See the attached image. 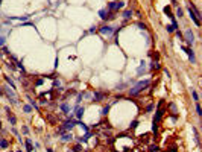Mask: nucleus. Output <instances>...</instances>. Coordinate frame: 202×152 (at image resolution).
Here are the masks:
<instances>
[{"mask_svg": "<svg viewBox=\"0 0 202 152\" xmlns=\"http://www.w3.org/2000/svg\"><path fill=\"white\" fill-rule=\"evenodd\" d=\"M137 123H138L137 120H135V122H132V125H131V128H135V126H137Z\"/></svg>", "mask_w": 202, "mask_h": 152, "instance_id": "bb28decb", "label": "nucleus"}, {"mask_svg": "<svg viewBox=\"0 0 202 152\" xmlns=\"http://www.w3.org/2000/svg\"><path fill=\"white\" fill-rule=\"evenodd\" d=\"M56 131H58V132H64V131H65V128H64V126H59V128H58Z\"/></svg>", "mask_w": 202, "mask_h": 152, "instance_id": "393cba45", "label": "nucleus"}, {"mask_svg": "<svg viewBox=\"0 0 202 152\" xmlns=\"http://www.w3.org/2000/svg\"><path fill=\"white\" fill-rule=\"evenodd\" d=\"M73 126H75V122H67V123H65V126H64V128H65V129H72Z\"/></svg>", "mask_w": 202, "mask_h": 152, "instance_id": "ddd939ff", "label": "nucleus"}, {"mask_svg": "<svg viewBox=\"0 0 202 152\" xmlns=\"http://www.w3.org/2000/svg\"><path fill=\"white\" fill-rule=\"evenodd\" d=\"M196 111H197V116H202V110H201L199 102H196Z\"/></svg>", "mask_w": 202, "mask_h": 152, "instance_id": "dca6fc26", "label": "nucleus"}, {"mask_svg": "<svg viewBox=\"0 0 202 152\" xmlns=\"http://www.w3.org/2000/svg\"><path fill=\"white\" fill-rule=\"evenodd\" d=\"M164 12H166V14H167L170 18H173V15H172V12H170V8H167V6H166V8H164Z\"/></svg>", "mask_w": 202, "mask_h": 152, "instance_id": "a211bd4d", "label": "nucleus"}, {"mask_svg": "<svg viewBox=\"0 0 202 152\" xmlns=\"http://www.w3.org/2000/svg\"><path fill=\"white\" fill-rule=\"evenodd\" d=\"M2 94H3V88H0V96H2Z\"/></svg>", "mask_w": 202, "mask_h": 152, "instance_id": "c85d7f7f", "label": "nucleus"}, {"mask_svg": "<svg viewBox=\"0 0 202 152\" xmlns=\"http://www.w3.org/2000/svg\"><path fill=\"white\" fill-rule=\"evenodd\" d=\"M0 126H2V122H0Z\"/></svg>", "mask_w": 202, "mask_h": 152, "instance_id": "2f4dec72", "label": "nucleus"}, {"mask_svg": "<svg viewBox=\"0 0 202 152\" xmlns=\"http://www.w3.org/2000/svg\"><path fill=\"white\" fill-rule=\"evenodd\" d=\"M24 111H26V113H31V111H32V108H31L29 105H26V106H24Z\"/></svg>", "mask_w": 202, "mask_h": 152, "instance_id": "5701e85b", "label": "nucleus"}, {"mask_svg": "<svg viewBox=\"0 0 202 152\" xmlns=\"http://www.w3.org/2000/svg\"><path fill=\"white\" fill-rule=\"evenodd\" d=\"M82 116H84V106H82V108H81V106H78V108H76V117L81 119Z\"/></svg>", "mask_w": 202, "mask_h": 152, "instance_id": "1a4fd4ad", "label": "nucleus"}, {"mask_svg": "<svg viewBox=\"0 0 202 152\" xmlns=\"http://www.w3.org/2000/svg\"><path fill=\"white\" fill-rule=\"evenodd\" d=\"M0 146H2L3 149H6V147H9V143H8L5 138H0Z\"/></svg>", "mask_w": 202, "mask_h": 152, "instance_id": "f8f14e48", "label": "nucleus"}, {"mask_svg": "<svg viewBox=\"0 0 202 152\" xmlns=\"http://www.w3.org/2000/svg\"><path fill=\"white\" fill-rule=\"evenodd\" d=\"M0 5H2V0H0Z\"/></svg>", "mask_w": 202, "mask_h": 152, "instance_id": "7c9ffc66", "label": "nucleus"}, {"mask_svg": "<svg viewBox=\"0 0 202 152\" xmlns=\"http://www.w3.org/2000/svg\"><path fill=\"white\" fill-rule=\"evenodd\" d=\"M169 152H176V147H170V151Z\"/></svg>", "mask_w": 202, "mask_h": 152, "instance_id": "cd10ccee", "label": "nucleus"}, {"mask_svg": "<svg viewBox=\"0 0 202 152\" xmlns=\"http://www.w3.org/2000/svg\"><path fill=\"white\" fill-rule=\"evenodd\" d=\"M123 15H125V18H131V17H132V11H125Z\"/></svg>", "mask_w": 202, "mask_h": 152, "instance_id": "2eb2a0df", "label": "nucleus"}, {"mask_svg": "<svg viewBox=\"0 0 202 152\" xmlns=\"http://www.w3.org/2000/svg\"><path fill=\"white\" fill-rule=\"evenodd\" d=\"M6 82H8V84H9V85H11V88H15V85H14V82H12V81L9 79V76H6Z\"/></svg>", "mask_w": 202, "mask_h": 152, "instance_id": "6ab92c4d", "label": "nucleus"}, {"mask_svg": "<svg viewBox=\"0 0 202 152\" xmlns=\"http://www.w3.org/2000/svg\"><path fill=\"white\" fill-rule=\"evenodd\" d=\"M146 85H149V81H144V82H140V84H137L132 90H131V94H137L140 90H141V87H146Z\"/></svg>", "mask_w": 202, "mask_h": 152, "instance_id": "f257e3e1", "label": "nucleus"}, {"mask_svg": "<svg viewBox=\"0 0 202 152\" xmlns=\"http://www.w3.org/2000/svg\"><path fill=\"white\" fill-rule=\"evenodd\" d=\"M149 152H158V146H156V145H152V146L149 147Z\"/></svg>", "mask_w": 202, "mask_h": 152, "instance_id": "f3484780", "label": "nucleus"}, {"mask_svg": "<svg viewBox=\"0 0 202 152\" xmlns=\"http://www.w3.org/2000/svg\"><path fill=\"white\" fill-rule=\"evenodd\" d=\"M108 111H109V106H105V108H104V111H102V114H106Z\"/></svg>", "mask_w": 202, "mask_h": 152, "instance_id": "a878e982", "label": "nucleus"}, {"mask_svg": "<svg viewBox=\"0 0 202 152\" xmlns=\"http://www.w3.org/2000/svg\"><path fill=\"white\" fill-rule=\"evenodd\" d=\"M47 152H53V149H47Z\"/></svg>", "mask_w": 202, "mask_h": 152, "instance_id": "c756f323", "label": "nucleus"}, {"mask_svg": "<svg viewBox=\"0 0 202 152\" xmlns=\"http://www.w3.org/2000/svg\"><path fill=\"white\" fill-rule=\"evenodd\" d=\"M26 151H27V152H32V151H34V146H32L31 138H26Z\"/></svg>", "mask_w": 202, "mask_h": 152, "instance_id": "6e6552de", "label": "nucleus"}, {"mask_svg": "<svg viewBox=\"0 0 202 152\" xmlns=\"http://www.w3.org/2000/svg\"><path fill=\"white\" fill-rule=\"evenodd\" d=\"M100 32H102V34H113V29H111L109 26H105V27L100 29Z\"/></svg>", "mask_w": 202, "mask_h": 152, "instance_id": "9d476101", "label": "nucleus"}, {"mask_svg": "<svg viewBox=\"0 0 202 152\" xmlns=\"http://www.w3.org/2000/svg\"><path fill=\"white\" fill-rule=\"evenodd\" d=\"M72 137H73L72 134H64V135H62V140H64V142H68V140H72Z\"/></svg>", "mask_w": 202, "mask_h": 152, "instance_id": "4468645a", "label": "nucleus"}, {"mask_svg": "<svg viewBox=\"0 0 202 152\" xmlns=\"http://www.w3.org/2000/svg\"><path fill=\"white\" fill-rule=\"evenodd\" d=\"M18 152H21V151H18Z\"/></svg>", "mask_w": 202, "mask_h": 152, "instance_id": "473e14b6", "label": "nucleus"}, {"mask_svg": "<svg viewBox=\"0 0 202 152\" xmlns=\"http://www.w3.org/2000/svg\"><path fill=\"white\" fill-rule=\"evenodd\" d=\"M182 49H184V50H185V52H187V55H188V56H190V61H192V63H195V55H193V52H192V49H188V47H185V46H184Z\"/></svg>", "mask_w": 202, "mask_h": 152, "instance_id": "0eeeda50", "label": "nucleus"}, {"mask_svg": "<svg viewBox=\"0 0 202 152\" xmlns=\"http://www.w3.org/2000/svg\"><path fill=\"white\" fill-rule=\"evenodd\" d=\"M193 38H195V37H193V32L188 29V31H185V41H187L188 44H192L193 43Z\"/></svg>", "mask_w": 202, "mask_h": 152, "instance_id": "39448f33", "label": "nucleus"}, {"mask_svg": "<svg viewBox=\"0 0 202 152\" xmlns=\"http://www.w3.org/2000/svg\"><path fill=\"white\" fill-rule=\"evenodd\" d=\"M105 96H106L105 93H94V99H96V100H100V99H104Z\"/></svg>", "mask_w": 202, "mask_h": 152, "instance_id": "9b49d317", "label": "nucleus"}, {"mask_svg": "<svg viewBox=\"0 0 202 152\" xmlns=\"http://www.w3.org/2000/svg\"><path fill=\"white\" fill-rule=\"evenodd\" d=\"M176 15H178V17H182V9H178V11H176Z\"/></svg>", "mask_w": 202, "mask_h": 152, "instance_id": "b1692460", "label": "nucleus"}, {"mask_svg": "<svg viewBox=\"0 0 202 152\" xmlns=\"http://www.w3.org/2000/svg\"><path fill=\"white\" fill-rule=\"evenodd\" d=\"M8 120L11 122V125H15V123H17V117H15L11 111H8Z\"/></svg>", "mask_w": 202, "mask_h": 152, "instance_id": "423d86ee", "label": "nucleus"}, {"mask_svg": "<svg viewBox=\"0 0 202 152\" xmlns=\"http://www.w3.org/2000/svg\"><path fill=\"white\" fill-rule=\"evenodd\" d=\"M192 94H193V99H195V100H196V102H199V94H197V93H196V91H193V93H192Z\"/></svg>", "mask_w": 202, "mask_h": 152, "instance_id": "aec40b11", "label": "nucleus"}, {"mask_svg": "<svg viewBox=\"0 0 202 152\" xmlns=\"http://www.w3.org/2000/svg\"><path fill=\"white\" fill-rule=\"evenodd\" d=\"M122 6H123L122 2H111L109 5H108V8H109L111 11H117V9H120Z\"/></svg>", "mask_w": 202, "mask_h": 152, "instance_id": "7ed1b4c3", "label": "nucleus"}, {"mask_svg": "<svg viewBox=\"0 0 202 152\" xmlns=\"http://www.w3.org/2000/svg\"><path fill=\"white\" fill-rule=\"evenodd\" d=\"M61 108H62V110H64V111H68V110H70L67 104H62V105H61Z\"/></svg>", "mask_w": 202, "mask_h": 152, "instance_id": "4be33fe9", "label": "nucleus"}, {"mask_svg": "<svg viewBox=\"0 0 202 152\" xmlns=\"http://www.w3.org/2000/svg\"><path fill=\"white\" fill-rule=\"evenodd\" d=\"M73 151H75V152H81V151H82V147H81L79 145H76L75 147H73Z\"/></svg>", "mask_w": 202, "mask_h": 152, "instance_id": "412c9836", "label": "nucleus"}, {"mask_svg": "<svg viewBox=\"0 0 202 152\" xmlns=\"http://www.w3.org/2000/svg\"><path fill=\"white\" fill-rule=\"evenodd\" d=\"M188 12H190V17L193 18V21H195V23L197 24V26H199V24H201V21H199V17H197V15H196V12L192 9V6H188Z\"/></svg>", "mask_w": 202, "mask_h": 152, "instance_id": "20e7f679", "label": "nucleus"}, {"mask_svg": "<svg viewBox=\"0 0 202 152\" xmlns=\"http://www.w3.org/2000/svg\"><path fill=\"white\" fill-rule=\"evenodd\" d=\"M3 93H6V96L11 99V102L12 104H17V97H15V94L12 93V90H9L8 87H5V90H3Z\"/></svg>", "mask_w": 202, "mask_h": 152, "instance_id": "f03ea898", "label": "nucleus"}]
</instances>
